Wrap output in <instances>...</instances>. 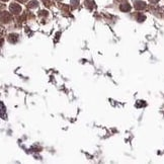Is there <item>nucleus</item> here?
<instances>
[{
    "label": "nucleus",
    "mask_w": 164,
    "mask_h": 164,
    "mask_svg": "<svg viewBox=\"0 0 164 164\" xmlns=\"http://www.w3.org/2000/svg\"><path fill=\"white\" fill-rule=\"evenodd\" d=\"M18 1H21V2H25V1H27V0H18Z\"/></svg>",
    "instance_id": "6e6552de"
},
{
    "label": "nucleus",
    "mask_w": 164,
    "mask_h": 164,
    "mask_svg": "<svg viewBox=\"0 0 164 164\" xmlns=\"http://www.w3.org/2000/svg\"><path fill=\"white\" fill-rule=\"evenodd\" d=\"M135 7H136V9H143L146 7V4L144 3V2H142V1H136L135 2Z\"/></svg>",
    "instance_id": "7ed1b4c3"
},
{
    "label": "nucleus",
    "mask_w": 164,
    "mask_h": 164,
    "mask_svg": "<svg viewBox=\"0 0 164 164\" xmlns=\"http://www.w3.org/2000/svg\"><path fill=\"white\" fill-rule=\"evenodd\" d=\"M38 6V2L37 1H30V3H28V7L30 8H35V7Z\"/></svg>",
    "instance_id": "39448f33"
},
{
    "label": "nucleus",
    "mask_w": 164,
    "mask_h": 164,
    "mask_svg": "<svg viewBox=\"0 0 164 164\" xmlns=\"http://www.w3.org/2000/svg\"><path fill=\"white\" fill-rule=\"evenodd\" d=\"M1 20H2V21H3V22H9V21H10V20H11V16L9 15V14L7 13V12H2V14H1Z\"/></svg>",
    "instance_id": "f03ea898"
},
{
    "label": "nucleus",
    "mask_w": 164,
    "mask_h": 164,
    "mask_svg": "<svg viewBox=\"0 0 164 164\" xmlns=\"http://www.w3.org/2000/svg\"><path fill=\"white\" fill-rule=\"evenodd\" d=\"M2 1H7V0H2Z\"/></svg>",
    "instance_id": "1a4fd4ad"
},
{
    "label": "nucleus",
    "mask_w": 164,
    "mask_h": 164,
    "mask_svg": "<svg viewBox=\"0 0 164 164\" xmlns=\"http://www.w3.org/2000/svg\"><path fill=\"white\" fill-rule=\"evenodd\" d=\"M145 20V16L144 15H140L139 16V21H142V20Z\"/></svg>",
    "instance_id": "423d86ee"
},
{
    "label": "nucleus",
    "mask_w": 164,
    "mask_h": 164,
    "mask_svg": "<svg viewBox=\"0 0 164 164\" xmlns=\"http://www.w3.org/2000/svg\"><path fill=\"white\" fill-rule=\"evenodd\" d=\"M130 9H131V6L128 3L122 4V5H121V10H123V11H129Z\"/></svg>",
    "instance_id": "20e7f679"
},
{
    "label": "nucleus",
    "mask_w": 164,
    "mask_h": 164,
    "mask_svg": "<svg viewBox=\"0 0 164 164\" xmlns=\"http://www.w3.org/2000/svg\"><path fill=\"white\" fill-rule=\"evenodd\" d=\"M10 10L12 11L14 14H17L21 11V6L18 5V4H16V3H12L10 5Z\"/></svg>",
    "instance_id": "f257e3e1"
},
{
    "label": "nucleus",
    "mask_w": 164,
    "mask_h": 164,
    "mask_svg": "<svg viewBox=\"0 0 164 164\" xmlns=\"http://www.w3.org/2000/svg\"><path fill=\"white\" fill-rule=\"evenodd\" d=\"M151 2H153V3H156V2H158L159 0H150Z\"/></svg>",
    "instance_id": "0eeeda50"
}]
</instances>
